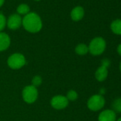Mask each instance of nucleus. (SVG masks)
<instances>
[{"instance_id": "9", "label": "nucleus", "mask_w": 121, "mask_h": 121, "mask_svg": "<svg viewBox=\"0 0 121 121\" xmlns=\"http://www.w3.org/2000/svg\"><path fill=\"white\" fill-rule=\"evenodd\" d=\"M98 121H116V113L112 110H105L100 113Z\"/></svg>"}, {"instance_id": "4", "label": "nucleus", "mask_w": 121, "mask_h": 121, "mask_svg": "<svg viewBox=\"0 0 121 121\" xmlns=\"http://www.w3.org/2000/svg\"><path fill=\"white\" fill-rule=\"evenodd\" d=\"M87 105L91 110L98 111L105 105V99L101 95H94L88 99Z\"/></svg>"}, {"instance_id": "5", "label": "nucleus", "mask_w": 121, "mask_h": 121, "mask_svg": "<svg viewBox=\"0 0 121 121\" xmlns=\"http://www.w3.org/2000/svg\"><path fill=\"white\" fill-rule=\"evenodd\" d=\"M22 96L25 102L32 103L37 99L38 91L36 88L33 86H27L23 90Z\"/></svg>"}, {"instance_id": "13", "label": "nucleus", "mask_w": 121, "mask_h": 121, "mask_svg": "<svg viewBox=\"0 0 121 121\" xmlns=\"http://www.w3.org/2000/svg\"><path fill=\"white\" fill-rule=\"evenodd\" d=\"M17 14L19 15H26L30 12V7L26 4H21L17 8Z\"/></svg>"}, {"instance_id": "10", "label": "nucleus", "mask_w": 121, "mask_h": 121, "mask_svg": "<svg viewBox=\"0 0 121 121\" xmlns=\"http://www.w3.org/2000/svg\"><path fill=\"white\" fill-rule=\"evenodd\" d=\"M84 16V9L82 7H76L71 12V18L74 22H78Z\"/></svg>"}, {"instance_id": "20", "label": "nucleus", "mask_w": 121, "mask_h": 121, "mask_svg": "<svg viewBox=\"0 0 121 121\" xmlns=\"http://www.w3.org/2000/svg\"><path fill=\"white\" fill-rule=\"evenodd\" d=\"M4 4V0H0V7H2Z\"/></svg>"}, {"instance_id": "23", "label": "nucleus", "mask_w": 121, "mask_h": 121, "mask_svg": "<svg viewBox=\"0 0 121 121\" xmlns=\"http://www.w3.org/2000/svg\"><path fill=\"white\" fill-rule=\"evenodd\" d=\"M34 1H36V2H39V1H40V0H34Z\"/></svg>"}, {"instance_id": "12", "label": "nucleus", "mask_w": 121, "mask_h": 121, "mask_svg": "<svg viewBox=\"0 0 121 121\" xmlns=\"http://www.w3.org/2000/svg\"><path fill=\"white\" fill-rule=\"evenodd\" d=\"M110 29L114 34L121 35V19L113 21L110 25Z\"/></svg>"}, {"instance_id": "1", "label": "nucleus", "mask_w": 121, "mask_h": 121, "mask_svg": "<svg viewBox=\"0 0 121 121\" xmlns=\"http://www.w3.org/2000/svg\"><path fill=\"white\" fill-rule=\"evenodd\" d=\"M22 25L27 31L37 33L42 28V21L36 13L29 12L22 19Z\"/></svg>"}, {"instance_id": "17", "label": "nucleus", "mask_w": 121, "mask_h": 121, "mask_svg": "<svg viewBox=\"0 0 121 121\" xmlns=\"http://www.w3.org/2000/svg\"><path fill=\"white\" fill-rule=\"evenodd\" d=\"M6 25H7L6 17L2 13H0V32L5 28Z\"/></svg>"}, {"instance_id": "16", "label": "nucleus", "mask_w": 121, "mask_h": 121, "mask_svg": "<svg viewBox=\"0 0 121 121\" xmlns=\"http://www.w3.org/2000/svg\"><path fill=\"white\" fill-rule=\"evenodd\" d=\"M67 99L71 101L76 100L78 98V93L75 91H69L67 93Z\"/></svg>"}, {"instance_id": "7", "label": "nucleus", "mask_w": 121, "mask_h": 121, "mask_svg": "<svg viewBox=\"0 0 121 121\" xmlns=\"http://www.w3.org/2000/svg\"><path fill=\"white\" fill-rule=\"evenodd\" d=\"M51 104L53 108L57 110H61L65 108L68 105L69 100L66 97H64L63 95H56L52 98Z\"/></svg>"}, {"instance_id": "22", "label": "nucleus", "mask_w": 121, "mask_h": 121, "mask_svg": "<svg viewBox=\"0 0 121 121\" xmlns=\"http://www.w3.org/2000/svg\"><path fill=\"white\" fill-rule=\"evenodd\" d=\"M117 121H121V117H120L119 119H117Z\"/></svg>"}, {"instance_id": "15", "label": "nucleus", "mask_w": 121, "mask_h": 121, "mask_svg": "<svg viewBox=\"0 0 121 121\" xmlns=\"http://www.w3.org/2000/svg\"><path fill=\"white\" fill-rule=\"evenodd\" d=\"M112 110L117 112H121V98L115 99L112 103Z\"/></svg>"}, {"instance_id": "21", "label": "nucleus", "mask_w": 121, "mask_h": 121, "mask_svg": "<svg viewBox=\"0 0 121 121\" xmlns=\"http://www.w3.org/2000/svg\"><path fill=\"white\" fill-rule=\"evenodd\" d=\"M120 70L121 71V61H120Z\"/></svg>"}, {"instance_id": "2", "label": "nucleus", "mask_w": 121, "mask_h": 121, "mask_svg": "<svg viewBox=\"0 0 121 121\" xmlns=\"http://www.w3.org/2000/svg\"><path fill=\"white\" fill-rule=\"evenodd\" d=\"M105 46V41L102 37H96L91 41L88 46V51L91 54L98 56L104 52Z\"/></svg>"}, {"instance_id": "11", "label": "nucleus", "mask_w": 121, "mask_h": 121, "mask_svg": "<svg viewBox=\"0 0 121 121\" xmlns=\"http://www.w3.org/2000/svg\"><path fill=\"white\" fill-rule=\"evenodd\" d=\"M11 39L8 34L0 32V51H5L10 46Z\"/></svg>"}, {"instance_id": "19", "label": "nucleus", "mask_w": 121, "mask_h": 121, "mask_svg": "<svg viewBox=\"0 0 121 121\" xmlns=\"http://www.w3.org/2000/svg\"><path fill=\"white\" fill-rule=\"evenodd\" d=\"M117 51L118 54H119L120 56H121V43L118 45V46H117Z\"/></svg>"}, {"instance_id": "14", "label": "nucleus", "mask_w": 121, "mask_h": 121, "mask_svg": "<svg viewBox=\"0 0 121 121\" xmlns=\"http://www.w3.org/2000/svg\"><path fill=\"white\" fill-rule=\"evenodd\" d=\"M76 52L77 54L78 55H85L89 51H88V46H86V44L84 43H80L78 44L76 47V49H75Z\"/></svg>"}, {"instance_id": "6", "label": "nucleus", "mask_w": 121, "mask_h": 121, "mask_svg": "<svg viewBox=\"0 0 121 121\" xmlns=\"http://www.w3.org/2000/svg\"><path fill=\"white\" fill-rule=\"evenodd\" d=\"M110 65V61L108 59H105L102 61V65L95 71V76L98 81H103L108 77V66Z\"/></svg>"}, {"instance_id": "18", "label": "nucleus", "mask_w": 121, "mask_h": 121, "mask_svg": "<svg viewBox=\"0 0 121 121\" xmlns=\"http://www.w3.org/2000/svg\"><path fill=\"white\" fill-rule=\"evenodd\" d=\"M42 83V79L39 76H36L32 79V86L34 87H37L40 86Z\"/></svg>"}, {"instance_id": "8", "label": "nucleus", "mask_w": 121, "mask_h": 121, "mask_svg": "<svg viewBox=\"0 0 121 121\" xmlns=\"http://www.w3.org/2000/svg\"><path fill=\"white\" fill-rule=\"evenodd\" d=\"M7 24L9 29L12 30H16L19 29L22 24V19L18 14H14L9 16L7 19Z\"/></svg>"}, {"instance_id": "3", "label": "nucleus", "mask_w": 121, "mask_h": 121, "mask_svg": "<svg viewBox=\"0 0 121 121\" xmlns=\"http://www.w3.org/2000/svg\"><path fill=\"white\" fill-rule=\"evenodd\" d=\"M7 63L11 69H19L26 64V59L21 53H14L9 57Z\"/></svg>"}]
</instances>
